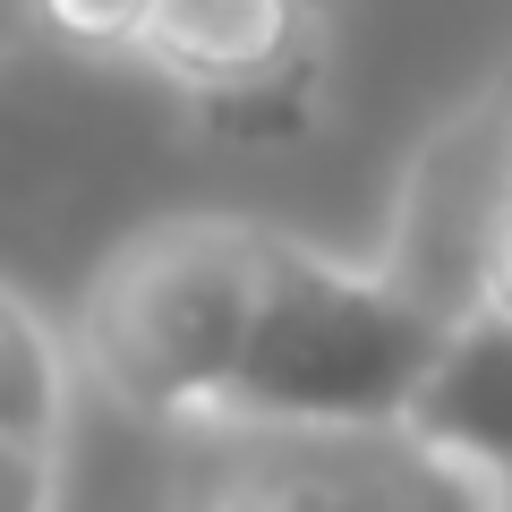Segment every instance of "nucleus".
Listing matches in <instances>:
<instances>
[{
	"instance_id": "nucleus-1",
	"label": "nucleus",
	"mask_w": 512,
	"mask_h": 512,
	"mask_svg": "<svg viewBox=\"0 0 512 512\" xmlns=\"http://www.w3.org/2000/svg\"><path fill=\"white\" fill-rule=\"evenodd\" d=\"M274 231L248 214H163L128 231L69 308L77 384L163 436L214 427L265 291Z\"/></svg>"
},
{
	"instance_id": "nucleus-2",
	"label": "nucleus",
	"mask_w": 512,
	"mask_h": 512,
	"mask_svg": "<svg viewBox=\"0 0 512 512\" xmlns=\"http://www.w3.org/2000/svg\"><path fill=\"white\" fill-rule=\"evenodd\" d=\"M453 333L376 265L274 231L265 291L214 427H402Z\"/></svg>"
},
{
	"instance_id": "nucleus-3",
	"label": "nucleus",
	"mask_w": 512,
	"mask_h": 512,
	"mask_svg": "<svg viewBox=\"0 0 512 512\" xmlns=\"http://www.w3.org/2000/svg\"><path fill=\"white\" fill-rule=\"evenodd\" d=\"M504 487L410 427H197L171 512H495Z\"/></svg>"
},
{
	"instance_id": "nucleus-4",
	"label": "nucleus",
	"mask_w": 512,
	"mask_h": 512,
	"mask_svg": "<svg viewBox=\"0 0 512 512\" xmlns=\"http://www.w3.org/2000/svg\"><path fill=\"white\" fill-rule=\"evenodd\" d=\"M504 214H512V120L478 86L453 120H436L410 146L376 274L444 333H461L470 316H487V256Z\"/></svg>"
},
{
	"instance_id": "nucleus-5",
	"label": "nucleus",
	"mask_w": 512,
	"mask_h": 512,
	"mask_svg": "<svg viewBox=\"0 0 512 512\" xmlns=\"http://www.w3.org/2000/svg\"><path fill=\"white\" fill-rule=\"evenodd\" d=\"M308 43H325V9L316 0H154L137 60L154 77H171L188 94H222L248 77L299 60Z\"/></svg>"
},
{
	"instance_id": "nucleus-6",
	"label": "nucleus",
	"mask_w": 512,
	"mask_h": 512,
	"mask_svg": "<svg viewBox=\"0 0 512 512\" xmlns=\"http://www.w3.org/2000/svg\"><path fill=\"white\" fill-rule=\"evenodd\" d=\"M410 436L436 444L444 461L478 470L487 487H512V325L504 316H470L444 342L436 376L410 402Z\"/></svg>"
},
{
	"instance_id": "nucleus-7",
	"label": "nucleus",
	"mask_w": 512,
	"mask_h": 512,
	"mask_svg": "<svg viewBox=\"0 0 512 512\" xmlns=\"http://www.w3.org/2000/svg\"><path fill=\"white\" fill-rule=\"evenodd\" d=\"M325 111H333V52L325 43H308L299 60L248 77V86L188 94V128L222 154H291L325 128Z\"/></svg>"
},
{
	"instance_id": "nucleus-8",
	"label": "nucleus",
	"mask_w": 512,
	"mask_h": 512,
	"mask_svg": "<svg viewBox=\"0 0 512 512\" xmlns=\"http://www.w3.org/2000/svg\"><path fill=\"white\" fill-rule=\"evenodd\" d=\"M69 410H77V359L69 333L18 291L0 282V436L9 444H69Z\"/></svg>"
},
{
	"instance_id": "nucleus-9",
	"label": "nucleus",
	"mask_w": 512,
	"mask_h": 512,
	"mask_svg": "<svg viewBox=\"0 0 512 512\" xmlns=\"http://www.w3.org/2000/svg\"><path fill=\"white\" fill-rule=\"evenodd\" d=\"M154 0H35V26L69 52H137Z\"/></svg>"
},
{
	"instance_id": "nucleus-10",
	"label": "nucleus",
	"mask_w": 512,
	"mask_h": 512,
	"mask_svg": "<svg viewBox=\"0 0 512 512\" xmlns=\"http://www.w3.org/2000/svg\"><path fill=\"white\" fill-rule=\"evenodd\" d=\"M487 316L512 325V214H504V231H495V256H487Z\"/></svg>"
},
{
	"instance_id": "nucleus-11",
	"label": "nucleus",
	"mask_w": 512,
	"mask_h": 512,
	"mask_svg": "<svg viewBox=\"0 0 512 512\" xmlns=\"http://www.w3.org/2000/svg\"><path fill=\"white\" fill-rule=\"evenodd\" d=\"M35 35H43V26H35V0H0V69H9Z\"/></svg>"
},
{
	"instance_id": "nucleus-12",
	"label": "nucleus",
	"mask_w": 512,
	"mask_h": 512,
	"mask_svg": "<svg viewBox=\"0 0 512 512\" xmlns=\"http://www.w3.org/2000/svg\"><path fill=\"white\" fill-rule=\"evenodd\" d=\"M487 94H495V111H504V120H512V60H504V69H495V77H487Z\"/></svg>"
},
{
	"instance_id": "nucleus-13",
	"label": "nucleus",
	"mask_w": 512,
	"mask_h": 512,
	"mask_svg": "<svg viewBox=\"0 0 512 512\" xmlns=\"http://www.w3.org/2000/svg\"><path fill=\"white\" fill-rule=\"evenodd\" d=\"M495 512H512V487H504V504H495Z\"/></svg>"
}]
</instances>
